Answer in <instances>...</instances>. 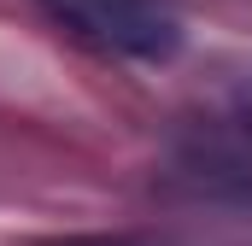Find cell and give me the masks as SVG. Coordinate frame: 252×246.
I'll use <instances>...</instances> for the list:
<instances>
[{"label": "cell", "mask_w": 252, "mask_h": 246, "mask_svg": "<svg viewBox=\"0 0 252 246\" xmlns=\"http://www.w3.org/2000/svg\"><path fill=\"white\" fill-rule=\"evenodd\" d=\"M70 41L106 59L164 64L182 53V12L170 0H35Z\"/></svg>", "instance_id": "cell-1"}, {"label": "cell", "mask_w": 252, "mask_h": 246, "mask_svg": "<svg viewBox=\"0 0 252 246\" xmlns=\"http://www.w3.org/2000/svg\"><path fill=\"white\" fill-rule=\"evenodd\" d=\"M182 176L193 193H223V199H252V141H223L199 147L182 158Z\"/></svg>", "instance_id": "cell-2"}, {"label": "cell", "mask_w": 252, "mask_h": 246, "mask_svg": "<svg viewBox=\"0 0 252 246\" xmlns=\"http://www.w3.org/2000/svg\"><path fill=\"white\" fill-rule=\"evenodd\" d=\"M18 246H153L147 235H35Z\"/></svg>", "instance_id": "cell-3"}]
</instances>
